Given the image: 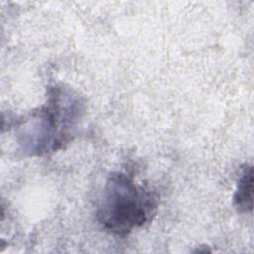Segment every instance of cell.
Listing matches in <instances>:
<instances>
[{
	"label": "cell",
	"instance_id": "cell-1",
	"mask_svg": "<svg viewBox=\"0 0 254 254\" xmlns=\"http://www.w3.org/2000/svg\"><path fill=\"white\" fill-rule=\"evenodd\" d=\"M158 196L137 183L132 174L114 172L107 179L96 207L101 227L117 236H126L143 227L156 213Z\"/></svg>",
	"mask_w": 254,
	"mask_h": 254
},
{
	"label": "cell",
	"instance_id": "cell-2",
	"mask_svg": "<svg viewBox=\"0 0 254 254\" xmlns=\"http://www.w3.org/2000/svg\"><path fill=\"white\" fill-rule=\"evenodd\" d=\"M45 105L32 115L20 133V144L30 155H44L60 149L70 137L83 111L80 97L69 88L55 85Z\"/></svg>",
	"mask_w": 254,
	"mask_h": 254
},
{
	"label": "cell",
	"instance_id": "cell-3",
	"mask_svg": "<svg viewBox=\"0 0 254 254\" xmlns=\"http://www.w3.org/2000/svg\"><path fill=\"white\" fill-rule=\"evenodd\" d=\"M234 205L240 212H251L253 208V167H242L233 196Z\"/></svg>",
	"mask_w": 254,
	"mask_h": 254
}]
</instances>
